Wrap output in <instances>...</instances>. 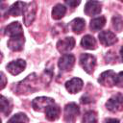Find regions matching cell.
Masks as SVG:
<instances>
[{"label":"cell","mask_w":123,"mask_h":123,"mask_svg":"<svg viewBox=\"0 0 123 123\" xmlns=\"http://www.w3.org/2000/svg\"><path fill=\"white\" fill-rule=\"evenodd\" d=\"M80 64L86 73L91 74L96 65V59L91 54H82L80 57Z\"/></svg>","instance_id":"cell-1"},{"label":"cell","mask_w":123,"mask_h":123,"mask_svg":"<svg viewBox=\"0 0 123 123\" xmlns=\"http://www.w3.org/2000/svg\"><path fill=\"white\" fill-rule=\"evenodd\" d=\"M107 109L111 112H118L123 110V95L117 93L111 97L106 103Z\"/></svg>","instance_id":"cell-2"},{"label":"cell","mask_w":123,"mask_h":123,"mask_svg":"<svg viewBox=\"0 0 123 123\" xmlns=\"http://www.w3.org/2000/svg\"><path fill=\"white\" fill-rule=\"evenodd\" d=\"M37 13V4L36 2H31L26 5L23 12V22L26 26H29L35 19Z\"/></svg>","instance_id":"cell-3"},{"label":"cell","mask_w":123,"mask_h":123,"mask_svg":"<svg viewBox=\"0 0 123 123\" xmlns=\"http://www.w3.org/2000/svg\"><path fill=\"white\" fill-rule=\"evenodd\" d=\"M79 113H80V109L78 105L75 103H69L64 108V120L68 122H73L75 121Z\"/></svg>","instance_id":"cell-4"},{"label":"cell","mask_w":123,"mask_h":123,"mask_svg":"<svg viewBox=\"0 0 123 123\" xmlns=\"http://www.w3.org/2000/svg\"><path fill=\"white\" fill-rule=\"evenodd\" d=\"M74 62H75L74 56L66 53L60 58L58 65H59V68L61 69V71H69L72 69Z\"/></svg>","instance_id":"cell-5"},{"label":"cell","mask_w":123,"mask_h":123,"mask_svg":"<svg viewBox=\"0 0 123 123\" xmlns=\"http://www.w3.org/2000/svg\"><path fill=\"white\" fill-rule=\"evenodd\" d=\"M55 104L54 100L52 98H48V97H37L36 99L33 100L32 102V107L35 111H45L47 107H49L50 105Z\"/></svg>","instance_id":"cell-6"},{"label":"cell","mask_w":123,"mask_h":123,"mask_svg":"<svg viewBox=\"0 0 123 123\" xmlns=\"http://www.w3.org/2000/svg\"><path fill=\"white\" fill-rule=\"evenodd\" d=\"M115 79H116V74L112 70H108V71L103 72L100 75L98 82L105 86L111 87L115 86Z\"/></svg>","instance_id":"cell-7"},{"label":"cell","mask_w":123,"mask_h":123,"mask_svg":"<svg viewBox=\"0 0 123 123\" xmlns=\"http://www.w3.org/2000/svg\"><path fill=\"white\" fill-rule=\"evenodd\" d=\"M75 46V39L72 37H65L63 39H61L57 43V49L61 53H67L70 50H72Z\"/></svg>","instance_id":"cell-8"},{"label":"cell","mask_w":123,"mask_h":123,"mask_svg":"<svg viewBox=\"0 0 123 123\" xmlns=\"http://www.w3.org/2000/svg\"><path fill=\"white\" fill-rule=\"evenodd\" d=\"M101 7L102 4L99 1L96 0H89L86 2V6H85V13L88 16H92V15H96L98 13H100L101 12Z\"/></svg>","instance_id":"cell-9"},{"label":"cell","mask_w":123,"mask_h":123,"mask_svg":"<svg viewBox=\"0 0 123 123\" xmlns=\"http://www.w3.org/2000/svg\"><path fill=\"white\" fill-rule=\"evenodd\" d=\"M25 42V38L23 35L11 37L8 40V47L12 51H20L23 49V45Z\"/></svg>","instance_id":"cell-10"},{"label":"cell","mask_w":123,"mask_h":123,"mask_svg":"<svg viewBox=\"0 0 123 123\" xmlns=\"http://www.w3.org/2000/svg\"><path fill=\"white\" fill-rule=\"evenodd\" d=\"M26 67V62L23 60H16V61H12L8 65H7V69L8 71L12 74V75H18L19 73H21Z\"/></svg>","instance_id":"cell-11"},{"label":"cell","mask_w":123,"mask_h":123,"mask_svg":"<svg viewBox=\"0 0 123 123\" xmlns=\"http://www.w3.org/2000/svg\"><path fill=\"white\" fill-rule=\"evenodd\" d=\"M98 37H99L100 42H101L103 45H105V46L112 45V44H114V43L117 41V38H116L115 35H114L112 32L108 31V30H107V31H102V32H100Z\"/></svg>","instance_id":"cell-12"},{"label":"cell","mask_w":123,"mask_h":123,"mask_svg":"<svg viewBox=\"0 0 123 123\" xmlns=\"http://www.w3.org/2000/svg\"><path fill=\"white\" fill-rule=\"evenodd\" d=\"M83 85H84V83L80 78H72L71 80H69L68 82L65 83V88L67 89V91L69 93L75 94L82 89Z\"/></svg>","instance_id":"cell-13"},{"label":"cell","mask_w":123,"mask_h":123,"mask_svg":"<svg viewBox=\"0 0 123 123\" xmlns=\"http://www.w3.org/2000/svg\"><path fill=\"white\" fill-rule=\"evenodd\" d=\"M5 34L7 36L11 37H14V36H20L23 35V30H22V26L19 22H12L11 24H9L6 28H5Z\"/></svg>","instance_id":"cell-14"},{"label":"cell","mask_w":123,"mask_h":123,"mask_svg":"<svg viewBox=\"0 0 123 123\" xmlns=\"http://www.w3.org/2000/svg\"><path fill=\"white\" fill-rule=\"evenodd\" d=\"M26 7V4L22 1H17L15 2L14 4H12L9 10L7 11V15L8 14H11L12 16H19L23 13L24 12V9Z\"/></svg>","instance_id":"cell-15"},{"label":"cell","mask_w":123,"mask_h":123,"mask_svg":"<svg viewBox=\"0 0 123 123\" xmlns=\"http://www.w3.org/2000/svg\"><path fill=\"white\" fill-rule=\"evenodd\" d=\"M44 111H45L46 118L48 120H50V121H53V120H56V119L59 118L60 112H61V109L59 108V106H57L55 104H52L49 107H47Z\"/></svg>","instance_id":"cell-16"},{"label":"cell","mask_w":123,"mask_h":123,"mask_svg":"<svg viewBox=\"0 0 123 123\" xmlns=\"http://www.w3.org/2000/svg\"><path fill=\"white\" fill-rule=\"evenodd\" d=\"M70 27L74 33L81 34L86 27V21L81 17H77L70 22Z\"/></svg>","instance_id":"cell-17"},{"label":"cell","mask_w":123,"mask_h":123,"mask_svg":"<svg viewBox=\"0 0 123 123\" xmlns=\"http://www.w3.org/2000/svg\"><path fill=\"white\" fill-rule=\"evenodd\" d=\"M81 45L85 48V49H88V50H93L96 48V40L95 38L90 36V35H86L85 36L82 40H81Z\"/></svg>","instance_id":"cell-18"},{"label":"cell","mask_w":123,"mask_h":123,"mask_svg":"<svg viewBox=\"0 0 123 123\" xmlns=\"http://www.w3.org/2000/svg\"><path fill=\"white\" fill-rule=\"evenodd\" d=\"M105 24H106V18L104 16H99V17L93 18L90 21V29L93 32H96L101 30L105 26Z\"/></svg>","instance_id":"cell-19"},{"label":"cell","mask_w":123,"mask_h":123,"mask_svg":"<svg viewBox=\"0 0 123 123\" xmlns=\"http://www.w3.org/2000/svg\"><path fill=\"white\" fill-rule=\"evenodd\" d=\"M65 12H66V8L63 5H62V4H58L52 10V16H53L54 19L59 20L62 17L64 16Z\"/></svg>","instance_id":"cell-20"},{"label":"cell","mask_w":123,"mask_h":123,"mask_svg":"<svg viewBox=\"0 0 123 123\" xmlns=\"http://www.w3.org/2000/svg\"><path fill=\"white\" fill-rule=\"evenodd\" d=\"M0 106H1V112L5 115H8L12 111V102L10 99H7L4 96H1L0 100Z\"/></svg>","instance_id":"cell-21"},{"label":"cell","mask_w":123,"mask_h":123,"mask_svg":"<svg viewBox=\"0 0 123 123\" xmlns=\"http://www.w3.org/2000/svg\"><path fill=\"white\" fill-rule=\"evenodd\" d=\"M111 22H112V26H113L115 31H117V32H121L122 31V29H123V19H122V17L120 15H118V14L114 15L112 17Z\"/></svg>","instance_id":"cell-22"},{"label":"cell","mask_w":123,"mask_h":123,"mask_svg":"<svg viewBox=\"0 0 123 123\" xmlns=\"http://www.w3.org/2000/svg\"><path fill=\"white\" fill-rule=\"evenodd\" d=\"M28 121H29V118L27 117V115L21 112L14 114L12 117L9 119V122H28Z\"/></svg>","instance_id":"cell-23"},{"label":"cell","mask_w":123,"mask_h":123,"mask_svg":"<svg viewBox=\"0 0 123 123\" xmlns=\"http://www.w3.org/2000/svg\"><path fill=\"white\" fill-rule=\"evenodd\" d=\"M97 118H96V113L92 111H87L84 114L83 117V122H96Z\"/></svg>","instance_id":"cell-24"},{"label":"cell","mask_w":123,"mask_h":123,"mask_svg":"<svg viewBox=\"0 0 123 123\" xmlns=\"http://www.w3.org/2000/svg\"><path fill=\"white\" fill-rule=\"evenodd\" d=\"M115 86H117L119 87H123V71H121L118 74H116Z\"/></svg>","instance_id":"cell-25"},{"label":"cell","mask_w":123,"mask_h":123,"mask_svg":"<svg viewBox=\"0 0 123 123\" xmlns=\"http://www.w3.org/2000/svg\"><path fill=\"white\" fill-rule=\"evenodd\" d=\"M64 2H65L66 5H68L69 7L75 8V7H77V6L81 3V0H64Z\"/></svg>","instance_id":"cell-26"},{"label":"cell","mask_w":123,"mask_h":123,"mask_svg":"<svg viewBox=\"0 0 123 123\" xmlns=\"http://www.w3.org/2000/svg\"><path fill=\"white\" fill-rule=\"evenodd\" d=\"M1 79H2V83H1V89H3L4 87H5V85H6V78H5V75H4V73L2 72L1 73Z\"/></svg>","instance_id":"cell-27"},{"label":"cell","mask_w":123,"mask_h":123,"mask_svg":"<svg viewBox=\"0 0 123 123\" xmlns=\"http://www.w3.org/2000/svg\"><path fill=\"white\" fill-rule=\"evenodd\" d=\"M120 56H121V59H122V62H123V46L120 48Z\"/></svg>","instance_id":"cell-28"},{"label":"cell","mask_w":123,"mask_h":123,"mask_svg":"<svg viewBox=\"0 0 123 123\" xmlns=\"http://www.w3.org/2000/svg\"><path fill=\"white\" fill-rule=\"evenodd\" d=\"M106 121H108V122H110V121H112V122H118L117 119H106Z\"/></svg>","instance_id":"cell-29"},{"label":"cell","mask_w":123,"mask_h":123,"mask_svg":"<svg viewBox=\"0 0 123 123\" xmlns=\"http://www.w3.org/2000/svg\"><path fill=\"white\" fill-rule=\"evenodd\" d=\"M119 1H122V2H123V0H119Z\"/></svg>","instance_id":"cell-30"},{"label":"cell","mask_w":123,"mask_h":123,"mask_svg":"<svg viewBox=\"0 0 123 123\" xmlns=\"http://www.w3.org/2000/svg\"><path fill=\"white\" fill-rule=\"evenodd\" d=\"M2 1H4V0H2Z\"/></svg>","instance_id":"cell-31"}]
</instances>
